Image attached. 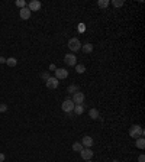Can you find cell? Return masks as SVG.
<instances>
[{
	"instance_id": "4316f807",
	"label": "cell",
	"mask_w": 145,
	"mask_h": 162,
	"mask_svg": "<svg viewBox=\"0 0 145 162\" xmlns=\"http://www.w3.org/2000/svg\"><path fill=\"white\" fill-rule=\"evenodd\" d=\"M55 70H57V68H55V65H54V64H51V65H50V71H55Z\"/></svg>"
},
{
	"instance_id": "d6986e66",
	"label": "cell",
	"mask_w": 145,
	"mask_h": 162,
	"mask_svg": "<svg viewBox=\"0 0 145 162\" xmlns=\"http://www.w3.org/2000/svg\"><path fill=\"white\" fill-rule=\"evenodd\" d=\"M84 71H86V67H84L83 64H77V65H75V72H77V74H83Z\"/></svg>"
},
{
	"instance_id": "4fadbf2b",
	"label": "cell",
	"mask_w": 145,
	"mask_h": 162,
	"mask_svg": "<svg viewBox=\"0 0 145 162\" xmlns=\"http://www.w3.org/2000/svg\"><path fill=\"white\" fill-rule=\"evenodd\" d=\"M135 145H136V148H138V149H144V148H145V139H144V136H139V138H136V141H135Z\"/></svg>"
},
{
	"instance_id": "9a60e30c",
	"label": "cell",
	"mask_w": 145,
	"mask_h": 162,
	"mask_svg": "<svg viewBox=\"0 0 145 162\" xmlns=\"http://www.w3.org/2000/svg\"><path fill=\"white\" fill-rule=\"evenodd\" d=\"M83 148H84V146L81 145V142H74V143H72V151H74V152H81Z\"/></svg>"
},
{
	"instance_id": "2e32d148",
	"label": "cell",
	"mask_w": 145,
	"mask_h": 162,
	"mask_svg": "<svg viewBox=\"0 0 145 162\" xmlns=\"http://www.w3.org/2000/svg\"><path fill=\"white\" fill-rule=\"evenodd\" d=\"M89 116H90L91 119H99V110L97 108H90V111H89Z\"/></svg>"
},
{
	"instance_id": "7c38bea8",
	"label": "cell",
	"mask_w": 145,
	"mask_h": 162,
	"mask_svg": "<svg viewBox=\"0 0 145 162\" xmlns=\"http://www.w3.org/2000/svg\"><path fill=\"white\" fill-rule=\"evenodd\" d=\"M77 116H81L84 113V106L83 104H74V110H72Z\"/></svg>"
},
{
	"instance_id": "3957f363",
	"label": "cell",
	"mask_w": 145,
	"mask_h": 162,
	"mask_svg": "<svg viewBox=\"0 0 145 162\" xmlns=\"http://www.w3.org/2000/svg\"><path fill=\"white\" fill-rule=\"evenodd\" d=\"M61 108H62V111H65L67 114L71 113L72 110H74V103L71 101V98H65V100L62 101V104H61Z\"/></svg>"
},
{
	"instance_id": "44dd1931",
	"label": "cell",
	"mask_w": 145,
	"mask_h": 162,
	"mask_svg": "<svg viewBox=\"0 0 145 162\" xmlns=\"http://www.w3.org/2000/svg\"><path fill=\"white\" fill-rule=\"evenodd\" d=\"M112 4H113L115 7H122V6L125 4V1H123V0H113Z\"/></svg>"
},
{
	"instance_id": "7402d4cb",
	"label": "cell",
	"mask_w": 145,
	"mask_h": 162,
	"mask_svg": "<svg viewBox=\"0 0 145 162\" xmlns=\"http://www.w3.org/2000/svg\"><path fill=\"white\" fill-rule=\"evenodd\" d=\"M16 6L20 7V9H23V7H26V3L23 0H16Z\"/></svg>"
},
{
	"instance_id": "ba28073f",
	"label": "cell",
	"mask_w": 145,
	"mask_h": 162,
	"mask_svg": "<svg viewBox=\"0 0 145 162\" xmlns=\"http://www.w3.org/2000/svg\"><path fill=\"white\" fill-rule=\"evenodd\" d=\"M80 155H81V158H83L84 161H90L94 153H93L91 148H83V151L80 152Z\"/></svg>"
},
{
	"instance_id": "cb8c5ba5",
	"label": "cell",
	"mask_w": 145,
	"mask_h": 162,
	"mask_svg": "<svg viewBox=\"0 0 145 162\" xmlns=\"http://www.w3.org/2000/svg\"><path fill=\"white\" fill-rule=\"evenodd\" d=\"M6 110H7V106H6L4 103H1V104H0V111L3 113V111H6Z\"/></svg>"
},
{
	"instance_id": "30bf717a",
	"label": "cell",
	"mask_w": 145,
	"mask_h": 162,
	"mask_svg": "<svg viewBox=\"0 0 145 162\" xmlns=\"http://www.w3.org/2000/svg\"><path fill=\"white\" fill-rule=\"evenodd\" d=\"M31 15H32V12H31L28 7H23V9H20V12H19V16H20V19H23V20H28V19L31 18Z\"/></svg>"
},
{
	"instance_id": "f546056e",
	"label": "cell",
	"mask_w": 145,
	"mask_h": 162,
	"mask_svg": "<svg viewBox=\"0 0 145 162\" xmlns=\"http://www.w3.org/2000/svg\"><path fill=\"white\" fill-rule=\"evenodd\" d=\"M86 162H91V159H90V161H86Z\"/></svg>"
},
{
	"instance_id": "9c48e42d",
	"label": "cell",
	"mask_w": 145,
	"mask_h": 162,
	"mask_svg": "<svg viewBox=\"0 0 145 162\" xmlns=\"http://www.w3.org/2000/svg\"><path fill=\"white\" fill-rule=\"evenodd\" d=\"M41 1L39 0H31L29 1V4H28V9L31 10V12H36V10H39L41 9Z\"/></svg>"
},
{
	"instance_id": "e0dca14e",
	"label": "cell",
	"mask_w": 145,
	"mask_h": 162,
	"mask_svg": "<svg viewBox=\"0 0 145 162\" xmlns=\"http://www.w3.org/2000/svg\"><path fill=\"white\" fill-rule=\"evenodd\" d=\"M109 4H110L109 0H99V1H97V6H99L100 9H106Z\"/></svg>"
},
{
	"instance_id": "277c9868",
	"label": "cell",
	"mask_w": 145,
	"mask_h": 162,
	"mask_svg": "<svg viewBox=\"0 0 145 162\" xmlns=\"http://www.w3.org/2000/svg\"><path fill=\"white\" fill-rule=\"evenodd\" d=\"M84 98H86L84 93H81V91H77V93H74V94H72L71 101L74 103V104H83V103H84Z\"/></svg>"
},
{
	"instance_id": "ac0fdd59",
	"label": "cell",
	"mask_w": 145,
	"mask_h": 162,
	"mask_svg": "<svg viewBox=\"0 0 145 162\" xmlns=\"http://www.w3.org/2000/svg\"><path fill=\"white\" fill-rule=\"evenodd\" d=\"M6 64H7L9 67H16V65H18V59H16V58H7V59H6Z\"/></svg>"
},
{
	"instance_id": "5bb4252c",
	"label": "cell",
	"mask_w": 145,
	"mask_h": 162,
	"mask_svg": "<svg viewBox=\"0 0 145 162\" xmlns=\"http://www.w3.org/2000/svg\"><path fill=\"white\" fill-rule=\"evenodd\" d=\"M81 51L86 52V54H90L91 51H93V45H91V44H84V45H81Z\"/></svg>"
},
{
	"instance_id": "f1b7e54d",
	"label": "cell",
	"mask_w": 145,
	"mask_h": 162,
	"mask_svg": "<svg viewBox=\"0 0 145 162\" xmlns=\"http://www.w3.org/2000/svg\"><path fill=\"white\" fill-rule=\"evenodd\" d=\"M113 162H119V161H118V159H115V161H113Z\"/></svg>"
},
{
	"instance_id": "603a6c76",
	"label": "cell",
	"mask_w": 145,
	"mask_h": 162,
	"mask_svg": "<svg viewBox=\"0 0 145 162\" xmlns=\"http://www.w3.org/2000/svg\"><path fill=\"white\" fill-rule=\"evenodd\" d=\"M41 78H42L44 81H47V80L50 78V72H42V74H41Z\"/></svg>"
},
{
	"instance_id": "8992f818",
	"label": "cell",
	"mask_w": 145,
	"mask_h": 162,
	"mask_svg": "<svg viewBox=\"0 0 145 162\" xmlns=\"http://www.w3.org/2000/svg\"><path fill=\"white\" fill-rule=\"evenodd\" d=\"M68 77V70L65 68H57L55 70V78L60 81V80H65Z\"/></svg>"
},
{
	"instance_id": "8fae6325",
	"label": "cell",
	"mask_w": 145,
	"mask_h": 162,
	"mask_svg": "<svg viewBox=\"0 0 145 162\" xmlns=\"http://www.w3.org/2000/svg\"><path fill=\"white\" fill-rule=\"evenodd\" d=\"M93 143H94V141H93L91 136H84V138L81 139V145H83L84 148H91Z\"/></svg>"
},
{
	"instance_id": "d4e9b609",
	"label": "cell",
	"mask_w": 145,
	"mask_h": 162,
	"mask_svg": "<svg viewBox=\"0 0 145 162\" xmlns=\"http://www.w3.org/2000/svg\"><path fill=\"white\" fill-rule=\"evenodd\" d=\"M138 161H139V162H145V156H144V155H139V156H138Z\"/></svg>"
},
{
	"instance_id": "5b68a950",
	"label": "cell",
	"mask_w": 145,
	"mask_h": 162,
	"mask_svg": "<svg viewBox=\"0 0 145 162\" xmlns=\"http://www.w3.org/2000/svg\"><path fill=\"white\" fill-rule=\"evenodd\" d=\"M64 62L67 65H70V67H75L77 65V56L74 54H67L64 56Z\"/></svg>"
},
{
	"instance_id": "6da1fadb",
	"label": "cell",
	"mask_w": 145,
	"mask_h": 162,
	"mask_svg": "<svg viewBox=\"0 0 145 162\" xmlns=\"http://www.w3.org/2000/svg\"><path fill=\"white\" fill-rule=\"evenodd\" d=\"M144 135H145V130L139 125H134V126H131V129H129V136L134 138V139H136L139 136H144Z\"/></svg>"
},
{
	"instance_id": "52a82bcc",
	"label": "cell",
	"mask_w": 145,
	"mask_h": 162,
	"mask_svg": "<svg viewBox=\"0 0 145 162\" xmlns=\"http://www.w3.org/2000/svg\"><path fill=\"white\" fill-rule=\"evenodd\" d=\"M45 84H47V87H48L50 90H55V88H58V86H60V81H58L55 77H50V78L45 81Z\"/></svg>"
},
{
	"instance_id": "ffe728a7",
	"label": "cell",
	"mask_w": 145,
	"mask_h": 162,
	"mask_svg": "<svg viewBox=\"0 0 145 162\" xmlns=\"http://www.w3.org/2000/svg\"><path fill=\"white\" fill-rule=\"evenodd\" d=\"M78 90V87L77 86H74V84H71V86H68V88H67V93H70V94H74V93H77Z\"/></svg>"
},
{
	"instance_id": "83f0119b",
	"label": "cell",
	"mask_w": 145,
	"mask_h": 162,
	"mask_svg": "<svg viewBox=\"0 0 145 162\" xmlns=\"http://www.w3.org/2000/svg\"><path fill=\"white\" fill-rule=\"evenodd\" d=\"M6 62V58L4 56H0V64H4Z\"/></svg>"
},
{
	"instance_id": "484cf974",
	"label": "cell",
	"mask_w": 145,
	"mask_h": 162,
	"mask_svg": "<svg viewBox=\"0 0 145 162\" xmlns=\"http://www.w3.org/2000/svg\"><path fill=\"white\" fill-rule=\"evenodd\" d=\"M4 159H6L4 153H0V162H4Z\"/></svg>"
},
{
	"instance_id": "7a4b0ae2",
	"label": "cell",
	"mask_w": 145,
	"mask_h": 162,
	"mask_svg": "<svg viewBox=\"0 0 145 162\" xmlns=\"http://www.w3.org/2000/svg\"><path fill=\"white\" fill-rule=\"evenodd\" d=\"M67 45H68V48H70V51H71V52H77V51H80V49H81V45H83V44L80 42V39H78V38H71V39L68 41V44H67Z\"/></svg>"
}]
</instances>
